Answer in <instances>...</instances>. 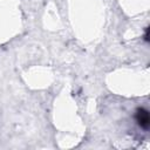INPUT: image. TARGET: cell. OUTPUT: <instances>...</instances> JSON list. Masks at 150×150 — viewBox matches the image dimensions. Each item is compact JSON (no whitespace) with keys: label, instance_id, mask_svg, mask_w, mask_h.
<instances>
[{"label":"cell","instance_id":"6da1fadb","mask_svg":"<svg viewBox=\"0 0 150 150\" xmlns=\"http://www.w3.org/2000/svg\"><path fill=\"white\" fill-rule=\"evenodd\" d=\"M136 118H137V122L138 124L142 127V128H148L149 127V114L145 109L141 108L137 110V115H136Z\"/></svg>","mask_w":150,"mask_h":150}]
</instances>
